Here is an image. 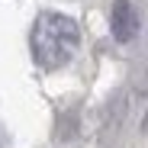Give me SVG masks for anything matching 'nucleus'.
<instances>
[{
	"label": "nucleus",
	"mask_w": 148,
	"mask_h": 148,
	"mask_svg": "<svg viewBox=\"0 0 148 148\" xmlns=\"http://www.w3.org/2000/svg\"><path fill=\"white\" fill-rule=\"evenodd\" d=\"M29 45H32L36 64H42L45 71L64 68L81 45V26L64 13H52V10L39 13V19L32 23Z\"/></svg>",
	"instance_id": "obj_1"
},
{
	"label": "nucleus",
	"mask_w": 148,
	"mask_h": 148,
	"mask_svg": "<svg viewBox=\"0 0 148 148\" xmlns=\"http://www.w3.org/2000/svg\"><path fill=\"white\" fill-rule=\"evenodd\" d=\"M138 13L129 0H116L113 3V13H110V29H113V39L116 42H132L138 36Z\"/></svg>",
	"instance_id": "obj_2"
}]
</instances>
